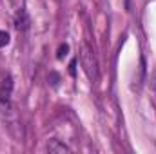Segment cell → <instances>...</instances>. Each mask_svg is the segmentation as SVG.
I'll use <instances>...</instances> for the list:
<instances>
[{
  "mask_svg": "<svg viewBox=\"0 0 156 154\" xmlns=\"http://www.w3.org/2000/svg\"><path fill=\"white\" fill-rule=\"evenodd\" d=\"M80 58H82V65H83L87 76L91 78V80H96V78H98V60H96V56H94V51H93L87 44L82 45V54H80Z\"/></svg>",
  "mask_w": 156,
  "mask_h": 154,
  "instance_id": "6da1fadb",
  "label": "cell"
},
{
  "mask_svg": "<svg viewBox=\"0 0 156 154\" xmlns=\"http://www.w3.org/2000/svg\"><path fill=\"white\" fill-rule=\"evenodd\" d=\"M51 80H53V82H51L53 85H56V83H58V76H56L55 73H51Z\"/></svg>",
  "mask_w": 156,
  "mask_h": 154,
  "instance_id": "ba28073f",
  "label": "cell"
},
{
  "mask_svg": "<svg viewBox=\"0 0 156 154\" xmlns=\"http://www.w3.org/2000/svg\"><path fill=\"white\" fill-rule=\"evenodd\" d=\"M9 44V35L5 31H0V47H5Z\"/></svg>",
  "mask_w": 156,
  "mask_h": 154,
  "instance_id": "8992f818",
  "label": "cell"
},
{
  "mask_svg": "<svg viewBox=\"0 0 156 154\" xmlns=\"http://www.w3.org/2000/svg\"><path fill=\"white\" fill-rule=\"evenodd\" d=\"M13 87H15L13 78L7 75V76L2 80V83H0V105H9L11 94H13Z\"/></svg>",
  "mask_w": 156,
  "mask_h": 154,
  "instance_id": "7a4b0ae2",
  "label": "cell"
},
{
  "mask_svg": "<svg viewBox=\"0 0 156 154\" xmlns=\"http://www.w3.org/2000/svg\"><path fill=\"white\" fill-rule=\"evenodd\" d=\"M45 151L49 154H64V152H71V149L66 145V143H62L60 140H49L47 142V145H45Z\"/></svg>",
  "mask_w": 156,
  "mask_h": 154,
  "instance_id": "277c9868",
  "label": "cell"
},
{
  "mask_svg": "<svg viewBox=\"0 0 156 154\" xmlns=\"http://www.w3.org/2000/svg\"><path fill=\"white\" fill-rule=\"evenodd\" d=\"M67 51H69V45H67V44H62V45L58 47V53H56V56H58V58H64V56L67 54Z\"/></svg>",
  "mask_w": 156,
  "mask_h": 154,
  "instance_id": "5b68a950",
  "label": "cell"
},
{
  "mask_svg": "<svg viewBox=\"0 0 156 154\" xmlns=\"http://www.w3.org/2000/svg\"><path fill=\"white\" fill-rule=\"evenodd\" d=\"M69 73H71V76H75V75H76V60H73V62H71V65H69Z\"/></svg>",
  "mask_w": 156,
  "mask_h": 154,
  "instance_id": "52a82bcc",
  "label": "cell"
},
{
  "mask_svg": "<svg viewBox=\"0 0 156 154\" xmlns=\"http://www.w3.org/2000/svg\"><path fill=\"white\" fill-rule=\"evenodd\" d=\"M29 26H31V18H29L27 11H26V9H20V11L16 13V16H15V27H16L18 31H27Z\"/></svg>",
  "mask_w": 156,
  "mask_h": 154,
  "instance_id": "3957f363",
  "label": "cell"
}]
</instances>
